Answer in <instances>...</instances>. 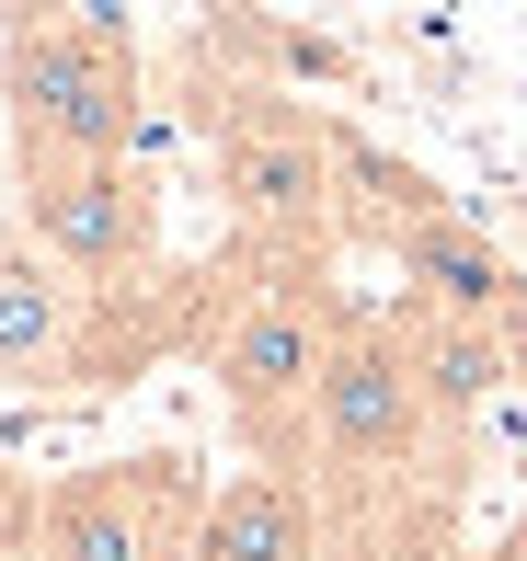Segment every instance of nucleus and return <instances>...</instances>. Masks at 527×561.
<instances>
[{
    "label": "nucleus",
    "instance_id": "1",
    "mask_svg": "<svg viewBox=\"0 0 527 561\" xmlns=\"http://www.w3.org/2000/svg\"><path fill=\"white\" fill-rule=\"evenodd\" d=\"M0 92H12V149L23 172L46 161H127L138 149V58L104 23H23L12 58H0Z\"/></svg>",
    "mask_w": 527,
    "mask_h": 561
},
{
    "label": "nucleus",
    "instance_id": "2",
    "mask_svg": "<svg viewBox=\"0 0 527 561\" xmlns=\"http://www.w3.org/2000/svg\"><path fill=\"white\" fill-rule=\"evenodd\" d=\"M344 344V310L321 298V275H287V287H253L241 321L218 333V401H230L241 447L264 470H310V390Z\"/></svg>",
    "mask_w": 527,
    "mask_h": 561
},
{
    "label": "nucleus",
    "instance_id": "3",
    "mask_svg": "<svg viewBox=\"0 0 527 561\" xmlns=\"http://www.w3.org/2000/svg\"><path fill=\"white\" fill-rule=\"evenodd\" d=\"M436 436H459V424L424 401V367H413V344H401V321H344V344H333V367H321V390H310V470L321 481H413L424 470V447Z\"/></svg>",
    "mask_w": 527,
    "mask_h": 561
},
{
    "label": "nucleus",
    "instance_id": "4",
    "mask_svg": "<svg viewBox=\"0 0 527 561\" xmlns=\"http://www.w3.org/2000/svg\"><path fill=\"white\" fill-rule=\"evenodd\" d=\"M195 470L172 447L149 458H92L35 504V561H195Z\"/></svg>",
    "mask_w": 527,
    "mask_h": 561
},
{
    "label": "nucleus",
    "instance_id": "5",
    "mask_svg": "<svg viewBox=\"0 0 527 561\" xmlns=\"http://www.w3.org/2000/svg\"><path fill=\"white\" fill-rule=\"evenodd\" d=\"M207 149H218V195H230V218L253 229V241H321L344 172H333V138L298 104L230 92V104L207 115Z\"/></svg>",
    "mask_w": 527,
    "mask_h": 561
},
{
    "label": "nucleus",
    "instance_id": "6",
    "mask_svg": "<svg viewBox=\"0 0 527 561\" xmlns=\"http://www.w3.org/2000/svg\"><path fill=\"white\" fill-rule=\"evenodd\" d=\"M23 241L69 264L81 287H104L161 252V195L138 184V161H46L23 172Z\"/></svg>",
    "mask_w": 527,
    "mask_h": 561
},
{
    "label": "nucleus",
    "instance_id": "7",
    "mask_svg": "<svg viewBox=\"0 0 527 561\" xmlns=\"http://www.w3.org/2000/svg\"><path fill=\"white\" fill-rule=\"evenodd\" d=\"M390 264H401V298L424 310H459V321H527V264L493 241L470 207H413V218H379Z\"/></svg>",
    "mask_w": 527,
    "mask_h": 561
},
{
    "label": "nucleus",
    "instance_id": "8",
    "mask_svg": "<svg viewBox=\"0 0 527 561\" xmlns=\"http://www.w3.org/2000/svg\"><path fill=\"white\" fill-rule=\"evenodd\" d=\"M81 333H92V287L12 229V241H0V390H58V378H81Z\"/></svg>",
    "mask_w": 527,
    "mask_h": 561
},
{
    "label": "nucleus",
    "instance_id": "9",
    "mask_svg": "<svg viewBox=\"0 0 527 561\" xmlns=\"http://www.w3.org/2000/svg\"><path fill=\"white\" fill-rule=\"evenodd\" d=\"M195 561H321V493L298 470H241L195 516Z\"/></svg>",
    "mask_w": 527,
    "mask_h": 561
},
{
    "label": "nucleus",
    "instance_id": "10",
    "mask_svg": "<svg viewBox=\"0 0 527 561\" xmlns=\"http://www.w3.org/2000/svg\"><path fill=\"white\" fill-rule=\"evenodd\" d=\"M390 321H401V344H413V367H424V401H436L447 424H470L516 378V321H459V310H424V298H401Z\"/></svg>",
    "mask_w": 527,
    "mask_h": 561
},
{
    "label": "nucleus",
    "instance_id": "11",
    "mask_svg": "<svg viewBox=\"0 0 527 561\" xmlns=\"http://www.w3.org/2000/svg\"><path fill=\"white\" fill-rule=\"evenodd\" d=\"M493 561H527V516H516V527H505V539H493Z\"/></svg>",
    "mask_w": 527,
    "mask_h": 561
},
{
    "label": "nucleus",
    "instance_id": "12",
    "mask_svg": "<svg viewBox=\"0 0 527 561\" xmlns=\"http://www.w3.org/2000/svg\"><path fill=\"white\" fill-rule=\"evenodd\" d=\"M516 241H527V207H516Z\"/></svg>",
    "mask_w": 527,
    "mask_h": 561
}]
</instances>
